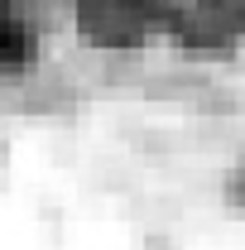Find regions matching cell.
<instances>
[{
	"label": "cell",
	"instance_id": "cell-1",
	"mask_svg": "<svg viewBox=\"0 0 245 250\" xmlns=\"http://www.w3.org/2000/svg\"><path fill=\"white\" fill-rule=\"evenodd\" d=\"M154 5H159V24H168L178 39L202 48H216L245 29V0H154Z\"/></svg>",
	"mask_w": 245,
	"mask_h": 250
},
{
	"label": "cell",
	"instance_id": "cell-2",
	"mask_svg": "<svg viewBox=\"0 0 245 250\" xmlns=\"http://www.w3.org/2000/svg\"><path fill=\"white\" fill-rule=\"evenodd\" d=\"M77 20L82 34L96 43H140L159 24V5L154 0H77Z\"/></svg>",
	"mask_w": 245,
	"mask_h": 250
},
{
	"label": "cell",
	"instance_id": "cell-3",
	"mask_svg": "<svg viewBox=\"0 0 245 250\" xmlns=\"http://www.w3.org/2000/svg\"><path fill=\"white\" fill-rule=\"evenodd\" d=\"M34 58V20L20 0H0V72H20Z\"/></svg>",
	"mask_w": 245,
	"mask_h": 250
}]
</instances>
